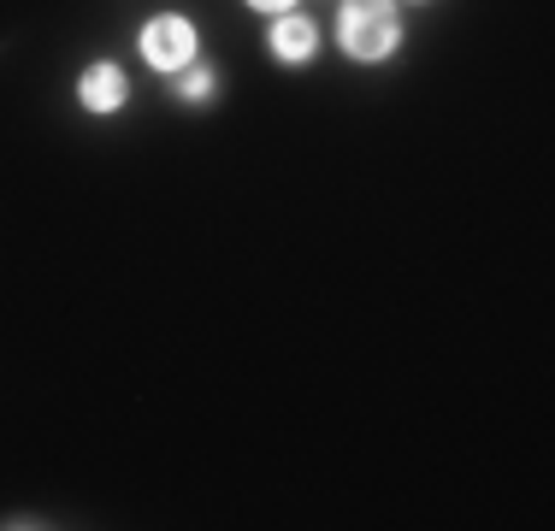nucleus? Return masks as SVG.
<instances>
[{
	"instance_id": "6",
	"label": "nucleus",
	"mask_w": 555,
	"mask_h": 531,
	"mask_svg": "<svg viewBox=\"0 0 555 531\" xmlns=\"http://www.w3.org/2000/svg\"><path fill=\"white\" fill-rule=\"evenodd\" d=\"M248 7H255L260 18H278V12H296V0H248Z\"/></svg>"
},
{
	"instance_id": "5",
	"label": "nucleus",
	"mask_w": 555,
	"mask_h": 531,
	"mask_svg": "<svg viewBox=\"0 0 555 531\" xmlns=\"http://www.w3.org/2000/svg\"><path fill=\"white\" fill-rule=\"evenodd\" d=\"M214 89H219L214 65H202V60H195L190 72H178V89H171V95H178L183 106H202V101H214Z\"/></svg>"
},
{
	"instance_id": "2",
	"label": "nucleus",
	"mask_w": 555,
	"mask_h": 531,
	"mask_svg": "<svg viewBox=\"0 0 555 531\" xmlns=\"http://www.w3.org/2000/svg\"><path fill=\"white\" fill-rule=\"evenodd\" d=\"M137 53L160 77H178V72H190V65L202 60V30H195L183 12H154V18L142 24V36H137Z\"/></svg>"
},
{
	"instance_id": "3",
	"label": "nucleus",
	"mask_w": 555,
	"mask_h": 531,
	"mask_svg": "<svg viewBox=\"0 0 555 531\" xmlns=\"http://www.w3.org/2000/svg\"><path fill=\"white\" fill-rule=\"evenodd\" d=\"M125 101H130V77H125V65H113V60L83 65V77H77V106H83V113L107 118V113H118Z\"/></svg>"
},
{
	"instance_id": "4",
	"label": "nucleus",
	"mask_w": 555,
	"mask_h": 531,
	"mask_svg": "<svg viewBox=\"0 0 555 531\" xmlns=\"http://www.w3.org/2000/svg\"><path fill=\"white\" fill-rule=\"evenodd\" d=\"M267 48L278 65H308L313 53H320V24L308 18V12H278L272 30H267Z\"/></svg>"
},
{
	"instance_id": "1",
	"label": "nucleus",
	"mask_w": 555,
	"mask_h": 531,
	"mask_svg": "<svg viewBox=\"0 0 555 531\" xmlns=\"http://www.w3.org/2000/svg\"><path fill=\"white\" fill-rule=\"evenodd\" d=\"M337 48L354 65H385L402 48V12H396V0H343Z\"/></svg>"
}]
</instances>
